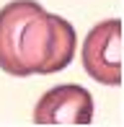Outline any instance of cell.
<instances>
[{"instance_id":"obj_1","label":"cell","mask_w":124,"mask_h":127,"mask_svg":"<svg viewBox=\"0 0 124 127\" xmlns=\"http://www.w3.org/2000/svg\"><path fill=\"white\" fill-rule=\"evenodd\" d=\"M75 55V29L36 0H13L0 10V67L8 75H52Z\"/></svg>"},{"instance_id":"obj_2","label":"cell","mask_w":124,"mask_h":127,"mask_svg":"<svg viewBox=\"0 0 124 127\" xmlns=\"http://www.w3.org/2000/svg\"><path fill=\"white\" fill-rule=\"evenodd\" d=\"M83 67L106 86L122 83V21L109 18L88 31L83 42Z\"/></svg>"},{"instance_id":"obj_3","label":"cell","mask_w":124,"mask_h":127,"mask_svg":"<svg viewBox=\"0 0 124 127\" xmlns=\"http://www.w3.org/2000/svg\"><path fill=\"white\" fill-rule=\"evenodd\" d=\"M36 125H91L93 96L78 83L54 86L34 106Z\"/></svg>"}]
</instances>
